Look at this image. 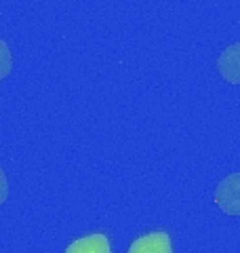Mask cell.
I'll use <instances>...</instances> for the list:
<instances>
[{
	"label": "cell",
	"instance_id": "3957f363",
	"mask_svg": "<svg viewBox=\"0 0 240 253\" xmlns=\"http://www.w3.org/2000/svg\"><path fill=\"white\" fill-rule=\"evenodd\" d=\"M126 253H173L171 236L166 232H160V230L143 234L131 243V247Z\"/></svg>",
	"mask_w": 240,
	"mask_h": 253
},
{
	"label": "cell",
	"instance_id": "7a4b0ae2",
	"mask_svg": "<svg viewBox=\"0 0 240 253\" xmlns=\"http://www.w3.org/2000/svg\"><path fill=\"white\" fill-rule=\"evenodd\" d=\"M219 76L230 84H240V42L230 44L217 57Z\"/></svg>",
	"mask_w": 240,
	"mask_h": 253
},
{
	"label": "cell",
	"instance_id": "5b68a950",
	"mask_svg": "<svg viewBox=\"0 0 240 253\" xmlns=\"http://www.w3.org/2000/svg\"><path fill=\"white\" fill-rule=\"evenodd\" d=\"M11 70H13V55H11V49H9V44H6L4 41H0V81L9 76Z\"/></svg>",
	"mask_w": 240,
	"mask_h": 253
},
{
	"label": "cell",
	"instance_id": "277c9868",
	"mask_svg": "<svg viewBox=\"0 0 240 253\" xmlns=\"http://www.w3.org/2000/svg\"><path fill=\"white\" fill-rule=\"evenodd\" d=\"M66 253H112L110 239L106 234H89L82 239H76L72 245H68Z\"/></svg>",
	"mask_w": 240,
	"mask_h": 253
},
{
	"label": "cell",
	"instance_id": "8992f818",
	"mask_svg": "<svg viewBox=\"0 0 240 253\" xmlns=\"http://www.w3.org/2000/svg\"><path fill=\"white\" fill-rule=\"evenodd\" d=\"M9 199V181H6V173L0 167V205Z\"/></svg>",
	"mask_w": 240,
	"mask_h": 253
},
{
	"label": "cell",
	"instance_id": "6da1fadb",
	"mask_svg": "<svg viewBox=\"0 0 240 253\" xmlns=\"http://www.w3.org/2000/svg\"><path fill=\"white\" fill-rule=\"evenodd\" d=\"M213 199L226 215H240V171L219 181Z\"/></svg>",
	"mask_w": 240,
	"mask_h": 253
}]
</instances>
